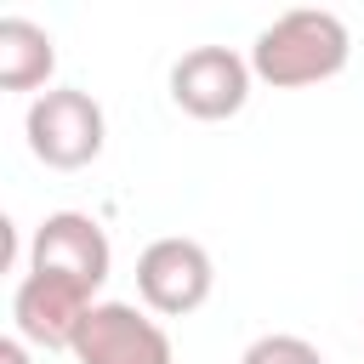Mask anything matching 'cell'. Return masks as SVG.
I'll use <instances>...</instances> for the list:
<instances>
[{
  "label": "cell",
  "mask_w": 364,
  "mask_h": 364,
  "mask_svg": "<svg viewBox=\"0 0 364 364\" xmlns=\"http://www.w3.org/2000/svg\"><path fill=\"white\" fill-rule=\"evenodd\" d=\"M353 57V34L336 11H318V6H301V11H284L273 17L256 46H250V74L273 91H301V85H324L347 68Z\"/></svg>",
  "instance_id": "cell-1"
},
{
  "label": "cell",
  "mask_w": 364,
  "mask_h": 364,
  "mask_svg": "<svg viewBox=\"0 0 364 364\" xmlns=\"http://www.w3.org/2000/svg\"><path fill=\"white\" fill-rule=\"evenodd\" d=\"M23 136H28V154L46 171H85L108 142V119H102V102L91 91L51 85V91H40L28 102Z\"/></svg>",
  "instance_id": "cell-2"
},
{
  "label": "cell",
  "mask_w": 364,
  "mask_h": 364,
  "mask_svg": "<svg viewBox=\"0 0 364 364\" xmlns=\"http://www.w3.org/2000/svg\"><path fill=\"white\" fill-rule=\"evenodd\" d=\"M216 290V262L199 239L165 233L136 256V296L154 318H188L210 301Z\"/></svg>",
  "instance_id": "cell-3"
},
{
  "label": "cell",
  "mask_w": 364,
  "mask_h": 364,
  "mask_svg": "<svg viewBox=\"0 0 364 364\" xmlns=\"http://www.w3.org/2000/svg\"><path fill=\"white\" fill-rule=\"evenodd\" d=\"M250 57H239L233 46H193L171 63V102L188 114V119H233L245 102H250Z\"/></svg>",
  "instance_id": "cell-4"
},
{
  "label": "cell",
  "mask_w": 364,
  "mask_h": 364,
  "mask_svg": "<svg viewBox=\"0 0 364 364\" xmlns=\"http://www.w3.org/2000/svg\"><path fill=\"white\" fill-rule=\"evenodd\" d=\"M74 364H176V347L136 301H97L74 336Z\"/></svg>",
  "instance_id": "cell-5"
},
{
  "label": "cell",
  "mask_w": 364,
  "mask_h": 364,
  "mask_svg": "<svg viewBox=\"0 0 364 364\" xmlns=\"http://www.w3.org/2000/svg\"><path fill=\"white\" fill-rule=\"evenodd\" d=\"M28 273H57V279H74V284H85L97 296L108 284V273H114V245H108L97 216L51 210L28 239Z\"/></svg>",
  "instance_id": "cell-6"
},
{
  "label": "cell",
  "mask_w": 364,
  "mask_h": 364,
  "mask_svg": "<svg viewBox=\"0 0 364 364\" xmlns=\"http://www.w3.org/2000/svg\"><path fill=\"white\" fill-rule=\"evenodd\" d=\"M97 296L57 273H23L11 290V336H23L40 353H68Z\"/></svg>",
  "instance_id": "cell-7"
},
{
  "label": "cell",
  "mask_w": 364,
  "mask_h": 364,
  "mask_svg": "<svg viewBox=\"0 0 364 364\" xmlns=\"http://www.w3.org/2000/svg\"><path fill=\"white\" fill-rule=\"evenodd\" d=\"M57 74V40L34 17H0V91H51Z\"/></svg>",
  "instance_id": "cell-8"
},
{
  "label": "cell",
  "mask_w": 364,
  "mask_h": 364,
  "mask_svg": "<svg viewBox=\"0 0 364 364\" xmlns=\"http://www.w3.org/2000/svg\"><path fill=\"white\" fill-rule=\"evenodd\" d=\"M239 364H324V353L307 341V336H290V330H273V336H256Z\"/></svg>",
  "instance_id": "cell-9"
},
{
  "label": "cell",
  "mask_w": 364,
  "mask_h": 364,
  "mask_svg": "<svg viewBox=\"0 0 364 364\" xmlns=\"http://www.w3.org/2000/svg\"><path fill=\"white\" fill-rule=\"evenodd\" d=\"M0 364H34V347H28L23 336H6V341H0Z\"/></svg>",
  "instance_id": "cell-10"
}]
</instances>
